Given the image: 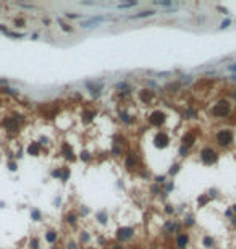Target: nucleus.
Instances as JSON below:
<instances>
[{"instance_id": "nucleus-40", "label": "nucleus", "mask_w": 236, "mask_h": 249, "mask_svg": "<svg viewBox=\"0 0 236 249\" xmlns=\"http://www.w3.org/2000/svg\"><path fill=\"white\" fill-rule=\"evenodd\" d=\"M231 223H233V227H236V217L231 218Z\"/></svg>"}, {"instance_id": "nucleus-2", "label": "nucleus", "mask_w": 236, "mask_h": 249, "mask_svg": "<svg viewBox=\"0 0 236 249\" xmlns=\"http://www.w3.org/2000/svg\"><path fill=\"white\" fill-rule=\"evenodd\" d=\"M199 159H201V162L204 163V165H212V163L217 162L218 154H217V151H214L212 147H205V149H202V151H201Z\"/></svg>"}, {"instance_id": "nucleus-33", "label": "nucleus", "mask_w": 236, "mask_h": 249, "mask_svg": "<svg viewBox=\"0 0 236 249\" xmlns=\"http://www.w3.org/2000/svg\"><path fill=\"white\" fill-rule=\"evenodd\" d=\"M52 176H54V178H60V176H62V172H60V170H54V172H52Z\"/></svg>"}, {"instance_id": "nucleus-41", "label": "nucleus", "mask_w": 236, "mask_h": 249, "mask_svg": "<svg viewBox=\"0 0 236 249\" xmlns=\"http://www.w3.org/2000/svg\"><path fill=\"white\" fill-rule=\"evenodd\" d=\"M231 209H233V212H236V204H234V205H231Z\"/></svg>"}, {"instance_id": "nucleus-8", "label": "nucleus", "mask_w": 236, "mask_h": 249, "mask_svg": "<svg viewBox=\"0 0 236 249\" xmlns=\"http://www.w3.org/2000/svg\"><path fill=\"white\" fill-rule=\"evenodd\" d=\"M188 243H189V236H188L186 233H181L176 236V247L178 249H186Z\"/></svg>"}, {"instance_id": "nucleus-19", "label": "nucleus", "mask_w": 236, "mask_h": 249, "mask_svg": "<svg viewBox=\"0 0 236 249\" xmlns=\"http://www.w3.org/2000/svg\"><path fill=\"white\" fill-rule=\"evenodd\" d=\"M155 5H162V7H170L173 5V2H168V0H155Z\"/></svg>"}, {"instance_id": "nucleus-30", "label": "nucleus", "mask_w": 236, "mask_h": 249, "mask_svg": "<svg viewBox=\"0 0 236 249\" xmlns=\"http://www.w3.org/2000/svg\"><path fill=\"white\" fill-rule=\"evenodd\" d=\"M226 70H228V71H231V73H236V63H231V65H228V67H226Z\"/></svg>"}, {"instance_id": "nucleus-13", "label": "nucleus", "mask_w": 236, "mask_h": 249, "mask_svg": "<svg viewBox=\"0 0 236 249\" xmlns=\"http://www.w3.org/2000/svg\"><path fill=\"white\" fill-rule=\"evenodd\" d=\"M176 228H178V225L175 222H168L167 225H165V233H173Z\"/></svg>"}, {"instance_id": "nucleus-22", "label": "nucleus", "mask_w": 236, "mask_h": 249, "mask_svg": "<svg viewBox=\"0 0 236 249\" xmlns=\"http://www.w3.org/2000/svg\"><path fill=\"white\" fill-rule=\"evenodd\" d=\"M204 246L205 247H212V246H214V239H212L210 236H205L204 238Z\"/></svg>"}, {"instance_id": "nucleus-15", "label": "nucleus", "mask_w": 236, "mask_h": 249, "mask_svg": "<svg viewBox=\"0 0 236 249\" xmlns=\"http://www.w3.org/2000/svg\"><path fill=\"white\" fill-rule=\"evenodd\" d=\"M28 152H29L31 156H37V152H39V146H37V144H31L29 147H28Z\"/></svg>"}, {"instance_id": "nucleus-24", "label": "nucleus", "mask_w": 236, "mask_h": 249, "mask_svg": "<svg viewBox=\"0 0 236 249\" xmlns=\"http://www.w3.org/2000/svg\"><path fill=\"white\" fill-rule=\"evenodd\" d=\"M81 160H84V162H87V160H91V154H89L87 151H84V152H81Z\"/></svg>"}, {"instance_id": "nucleus-7", "label": "nucleus", "mask_w": 236, "mask_h": 249, "mask_svg": "<svg viewBox=\"0 0 236 249\" xmlns=\"http://www.w3.org/2000/svg\"><path fill=\"white\" fill-rule=\"evenodd\" d=\"M102 21H105V16H91L87 21H84L83 23V28H92V26H96V25H100Z\"/></svg>"}, {"instance_id": "nucleus-27", "label": "nucleus", "mask_w": 236, "mask_h": 249, "mask_svg": "<svg viewBox=\"0 0 236 249\" xmlns=\"http://www.w3.org/2000/svg\"><path fill=\"white\" fill-rule=\"evenodd\" d=\"M67 18H70V20H79V18H83V15H74V13H67Z\"/></svg>"}, {"instance_id": "nucleus-37", "label": "nucleus", "mask_w": 236, "mask_h": 249, "mask_svg": "<svg viewBox=\"0 0 236 249\" xmlns=\"http://www.w3.org/2000/svg\"><path fill=\"white\" fill-rule=\"evenodd\" d=\"M165 212H167V214H173V207H172V205H167V207H165Z\"/></svg>"}, {"instance_id": "nucleus-39", "label": "nucleus", "mask_w": 236, "mask_h": 249, "mask_svg": "<svg viewBox=\"0 0 236 249\" xmlns=\"http://www.w3.org/2000/svg\"><path fill=\"white\" fill-rule=\"evenodd\" d=\"M68 249H76V243H68Z\"/></svg>"}, {"instance_id": "nucleus-18", "label": "nucleus", "mask_w": 236, "mask_h": 249, "mask_svg": "<svg viewBox=\"0 0 236 249\" xmlns=\"http://www.w3.org/2000/svg\"><path fill=\"white\" fill-rule=\"evenodd\" d=\"M136 5H138V2H134V0H133V2H128V3H118V8H131V7H136Z\"/></svg>"}, {"instance_id": "nucleus-6", "label": "nucleus", "mask_w": 236, "mask_h": 249, "mask_svg": "<svg viewBox=\"0 0 236 249\" xmlns=\"http://www.w3.org/2000/svg\"><path fill=\"white\" fill-rule=\"evenodd\" d=\"M163 121H165V113L163 112H154L152 115L149 116V123L150 125H154V126H160V125H163Z\"/></svg>"}, {"instance_id": "nucleus-43", "label": "nucleus", "mask_w": 236, "mask_h": 249, "mask_svg": "<svg viewBox=\"0 0 236 249\" xmlns=\"http://www.w3.org/2000/svg\"><path fill=\"white\" fill-rule=\"evenodd\" d=\"M231 78H233V79H236V73H234V74H233V76H231Z\"/></svg>"}, {"instance_id": "nucleus-35", "label": "nucleus", "mask_w": 236, "mask_h": 249, "mask_svg": "<svg viewBox=\"0 0 236 249\" xmlns=\"http://www.w3.org/2000/svg\"><path fill=\"white\" fill-rule=\"evenodd\" d=\"M155 181H157L159 185H162V183H165V176H157V178H155Z\"/></svg>"}, {"instance_id": "nucleus-25", "label": "nucleus", "mask_w": 236, "mask_h": 249, "mask_svg": "<svg viewBox=\"0 0 236 249\" xmlns=\"http://www.w3.org/2000/svg\"><path fill=\"white\" fill-rule=\"evenodd\" d=\"M112 154H113V156H120V154H121V147H120V146H115V147H113L112 149Z\"/></svg>"}, {"instance_id": "nucleus-11", "label": "nucleus", "mask_w": 236, "mask_h": 249, "mask_svg": "<svg viewBox=\"0 0 236 249\" xmlns=\"http://www.w3.org/2000/svg\"><path fill=\"white\" fill-rule=\"evenodd\" d=\"M96 218L99 220V223L105 225V223H107V220H108L107 212H105V210H100V212H97V214H96Z\"/></svg>"}, {"instance_id": "nucleus-28", "label": "nucleus", "mask_w": 236, "mask_h": 249, "mask_svg": "<svg viewBox=\"0 0 236 249\" xmlns=\"http://www.w3.org/2000/svg\"><path fill=\"white\" fill-rule=\"evenodd\" d=\"M185 225H186V227H192V225H194V218H192V217L185 218Z\"/></svg>"}, {"instance_id": "nucleus-17", "label": "nucleus", "mask_w": 236, "mask_h": 249, "mask_svg": "<svg viewBox=\"0 0 236 249\" xmlns=\"http://www.w3.org/2000/svg\"><path fill=\"white\" fill-rule=\"evenodd\" d=\"M141 97H143L144 100H150V97H152V92L147 91V89H143V91H141Z\"/></svg>"}, {"instance_id": "nucleus-38", "label": "nucleus", "mask_w": 236, "mask_h": 249, "mask_svg": "<svg viewBox=\"0 0 236 249\" xmlns=\"http://www.w3.org/2000/svg\"><path fill=\"white\" fill-rule=\"evenodd\" d=\"M118 89H126V83H118Z\"/></svg>"}, {"instance_id": "nucleus-3", "label": "nucleus", "mask_w": 236, "mask_h": 249, "mask_svg": "<svg viewBox=\"0 0 236 249\" xmlns=\"http://www.w3.org/2000/svg\"><path fill=\"white\" fill-rule=\"evenodd\" d=\"M215 138H217V143L220 146H230L233 143V133H231L230 129H220Z\"/></svg>"}, {"instance_id": "nucleus-29", "label": "nucleus", "mask_w": 236, "mask_h": 249, "mask_svg": "<svg viewBox=\"0 0 236 249\" xmlns=\"http://www.w3.org/2000/svg\"><path fill=\"white\" fill-rule=\"evenodd\" d=\"M197 204H199V205H205L207 204V197L205 196H201L199 199H197Z\"/></svg>"}, {"instance_id": "nucleus-9", "label": "nucleus", "mask_w": 236, "mask_h": 249, "mask_svg": "<svg viewBox=\"0 0 236 249\" xmlns=\"http://www.w3.org/2000/svg\"><path fill=\"white\" fill-rule=\"evenodd\" d=\"M194 143H196V136L192 134V133H186V134H185V138H183V146L189 149Z\"/></svg>"}, {"instance_id": "nucleus-23", "label": "nucleus", "mask_w": 236, "mask_h": 249, "mask_svg": "<svg viewBox=\"0 0 236 249\" xmlns=\"http://www.w3.org/2000/svg\"><path fill=\"white\" fill-rule=\"evenodd\" d=\"M94 112H84V121H91L92 118H94Z\"/></svg>"}, {"instance_id": "nucleus-20", "label": "nucleus", "mask_w": 236, "mask_h": 249, "mask_svg": "<svg viewBox=\"0 0 236 249\" xmlns=\"http://www.w3.org/2000/svg\"><path fill=\"white\" fill-rule=\"evenodd\" d=\"M67 223H70V225L76 223V215H74V214H68L67 215Z\"/></svg>"}, {"instance_id": "nucleus-5", "label": "nucleus", "mask_w": 236, "mask_h": 249, "mask_svg": "<svg viewBox=\"0 0 236 249\" xmlns=\"http://www.w3.org/2000/svg\"><path fill=\"white\" fill-rule=\"evenodd\" d=\"M133 234H134V228H131V227H121L116 231V238L120 239V241H126V239L133 238Z\"/></svg>"}, {"instance_id": "nucleus-32", "label": "nucleus", "mask_w": 236, "mask_h": 249, "mask_svg": "<svg viewBox=\"0 0 236 249\" xmlns=\"http://www.w3.org/2000/svg\"><path fill=\"white\" fill-rule=\"evenodd\" d=\"M230 20H225V21H221V25H220V28H221V29H225V28H228L230 26Z\"/></svg>"}, {"instance_id": "nucleus-16", "label": "nucleus", "mask_w": 236, "mask_h": 249, "mask_svg": "<svg viewBox=\"0 0 236 249\" xmlns=\"http://www.w3.org/2000/svg\"><path fill=\"white\" fill-rule=\"evenodd\" d=\"M120 118L125 121V123H133V118L126 113V112H120Z\"/></svg>"}, {"instance_id": "nucleus-36", "label": "nucleus", "mask_w": 236, "mask_h": 249, "mask_svg": "<svg viewBox=\"0 0 236 249\" xmlns=\"http://www.w3.org/2000/svg\"><path fill=\"white\" fill-rule=\"evenodd\" d=\"M32 217H34L36 220H39V218H41V214L37 212V210H32Z\"/></svg>"}, {"instance_id": "nucleus-12", "label": "nucleus", "mask_w": 236, "mask_h": 249, "mask_svg": "<svg viewBox=\"0 0 236 249\" xmlns=\"http://www.w3.org/2000/svg\"><path fill=\"white\" fill-rule=\"evenodd\" d=\"M154 15H155V11L147 10V11H141V13H138V15H133L129 18H149V16H154Z\"/></svg>"}, {"instance_id": "nucleus-1", "label": "nucleus", "mask_w": 236, "mask_h": 249, "mask_svg": "<svg viewBox=\"0 0 236 249\" xmlns=\"http://www.w3.org/2000/svg\"><path fill=\"white\" fill-rule=\"evenodd\" d=\"M231 112V105L228 100H220L218 104H215L212 107V115L215 118H226Z\"/></svg>"}, {"instance_id": "nucleus-10", "label": "nucleus", "mask_w": 236, "mask_h": 249, "mask_svg": "<svg viewBox=\"0 0 236 249\" xmlns=\"http://www.w3.org/2000/svg\"><path fill=\"white\" fill-rule=\"evenodd\" d=\"M136 163H138L136 154H128V157H126V168H128V170H133V168L136 167Z\"/></svg>"}, {"instance_id": "nucleus-26", "label": "nucleus", "mask_w": 236, "mask_h": 249, "mask_svg": "<svg viewBox=\"0 0 236 249\" xmlns=\"http://www.w3.org/2000/svg\"><path fill=\"white\" fill-rule=\"evenodd\" d=\"M89 239H91V236H89L86 231H83V233H81V241H83V243H89Z\"/></svg>"}, {"instance_id": "nucleus-4", "label": "nucleus", "mask_w": 236, "mask_h": 249, "mask_svg": "<svg viewBox=\"0 0 236 249\" xmlns=\"http://www.w3.org/2000/svg\"><path fill=\"white\" fill-rule=\"evenodd\" d=\"M154 143H155V147L165 149V147H167V146L170 144V138H168V134L165 133V131H159V133L155 134Z\"/></svg>"}, {"instance_id": "nucleus-31", "label": "nucleus", "mask_w": 236, "mask_h": 249, "mask_svg": "<svg viewBox=\"0 0 236 249\" xmlns=\"http://www.w3.org/2000/svg\"><path fill=\"white\" fill-rule=\"evenodd\" d=\"M186 154H188V147H185V146H181V147H180V156H181V157H185Z\"/></svg>"}, {"instance_id": "nucleus-14", "label": "nucleus", "mask_w": 236, "mask_h": 249, "mask_svg": "<svg viewBox=\"0 0 236 249\" xmlns=\"http://www.w3.org/2000/svg\"><path fill=\"white\" fill-rule=\"evenodd\" d=\"M57 238H58V234H57V231H49L45 234V239L49 243H55L57 241Z\"/></svg>"}, {"instance_id": "nucleus-21", "label": "nucleus", "mask_w": 236, "mask_h": 249, "mask_svg": "<svg viewBox=\"0 0 236 249\" xmlns=\"http://www.w3.org/2000/svg\"><path fill=\"white\" fill-rule=\"evenodd\" d=\"M178 170H180V165H178V163H175V165H172V167H170V170H168V175H176V173H178Z\"/></svg>"}, {"instance_id": "nucleus-42", "label": "nucleus", "mask_w": 236, "mask_h": 249, "mask_svg": "<svg viewBox=\"0 0 236 249\" xmlns=\"http://www.w3.org/2000/svg\"><path fill=\"white\" fill-rule=\"evenodd\" d=\"M112 249H121V246H113Z\"/></svg>"}, {"instance_id": "nucleus-34", "label": "nucleus", "mask_w": 236, "mask_h": 249, "mask_svg": "<svg viewBox=\"0 0 236 249\" xmlns=\"http://www.w3.org/2000/svg\"><path fill=\"white\" fill-rule=\"evenodd\" d=\"M172 189H173V183H172V181H170V183H168V185H167V186H165V191H167V192H170V191H172Z\"/></svg>"}]
</instances>
